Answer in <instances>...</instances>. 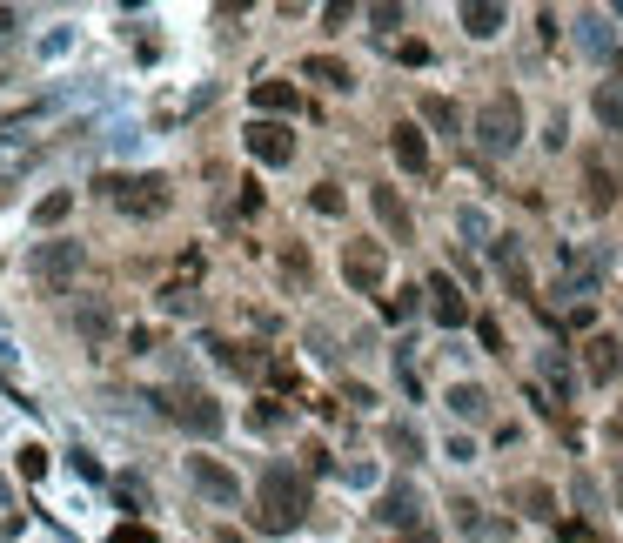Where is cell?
Masks as SVG:
<instances>
[{"instance_id": "5b68a950", "label": "cell", "mask_w": 623, "mask_h": 543, "mask_svg": "<svg viewBox=\"0 0 623 543\" xmlns=\"http://www.w3.org/2000/svg\"><path fill=\"white\" fill-rule=\"evenodd\" d=\"M161 409L175 416L181 430H195V436H222V403L208 396V389H195V383H175V389H161Z\"/></svg>"}, {"instance_id": "2e32d148", "label": "cell", "mask_w": 623, "mask_h": 543, "mask_svg": "<svg viewBox=\"0 0 623 543\" xmlns=\"http://www.w3.org/2000/svg\"><path fill=\"white\" fill-rule=\"evenodd\" d=\"M74 329H81V342L101 349V342H114V309L108 302H81V309H74Z\"/></svg>"}, {"instance_id": "e575fe53", "label": "cell", "mask_w": 623, "mask_h": 543, "mask_svg": "<svg viewBox=\"0 0 623 543\" xmlns=\"http://www.w3.org/2000/svg\"><path fill=\"white\" fill-rule=\"evenodd\" d=\"M543 369H550V383H557V389H563V396H570V389H577V383H570V369H563V362H557V356H543Z\"/></svg>"}, {"instance_id": "484cf974", "label": "cell", "mask_w": 623, "mask_h": 543, "mask_svg": "<svg viewBox=\"0 0 623 543\" xmlns=\"http://www.w3.org/2000/svg\"><path fill=\"white\" fill-rule=\"evenodd\" d=\"M161 309L188 316V309H195V289H188V282H168V289H161Z\"/></svg>"}, {"instance_id": "8d00e7d4", "label": "cell", "mask_w": 623, "mask_h": 543, "mask_svg": "<svg viewBox=\"0 0 623 543\" xmlns=\"http://www.w3.org/2000/svg\"><path fill=\"white\" fill-rule=\"evenodd\" d=\"M610 436H617V443H623V409H617V416H610Z\"/></svg>"}, {"instance_id": "8992f818", "label": "cell", "mask_w": 623, "mask_h": 543, "mask_svg": "<svg viewBox=\"0 0 623 543\" xmlns=\"http://www.w3.org/2000/svg\"><path fill=\"white\" fill-rule=\"evenodd\" d=\"M248 155L262 161V168H289L295 161V135H289V121H248Z\"/></svg>"}, {"instance_id": "30bf717a", "label": "cell", "mask_w": 623, "mask_h": 543, "mask_svg": "<svg viewBox=\"0 0 623 543\" xmlns=\"http://www.w3.org/2000/svg\"><path fill=\"white\" fill-rule=\"evenodd\" d=\"M376 517L396 523L402 537H409V530H423V497H416L409 483H396V490H382V510H376Z\"/></svg>"}, {"instance_id": "ba28073f", "label": "cell", "mask_w": 623, "mask_h": 543, "mask_svg": "<svg viewBox=\"0 0 623 543\" xmlns=\"http://www.w3.org/2000/svg\"><path fill=\"white\" fill-rule=\"evenodd\" d=\"M188 483H195L208 503H235L242 497V483H235V470H222L215 456H188Z\"/></svg>"}, {"instance_id": "603a6c76", "label": "cell", "mask_w": 623, "mask_h": 543, "mask_svg": "<svg viewBox=\"0 0 623 543\" xmlns=\"http://www.w3.org/2000/svg\"><path fill=\"white\" fill-rule=\"evenodd\" d=\"M389 450H396L402 463H416V456H423V430H416V423H389Z\"/></svg>"}, {"instance_id": "d4e9b609", "label": "cell", "mask_w": 623, "mask_h": 543, "mask_svg": "<svg viewBox=\"0 0 623 543\" xmlns=\"http://www.w3.org/2000/svg\"><path fill=\"white\" fill-rule=\"evenodd\" d=\"M597 121L623 135V88H597Z\"/></svg>"}, {"instance_id": "836d02e7", "label": "cell", "mask_w": 623, "mask_h": 543, "mask_svg": "<svg viewBox=\"0 0 623 543\" xmlns=\"http://www.w3.org/2000/svg\"><path fill=\"white\" fill-rule=\"evenodd\" d=\"M476 342H483V349H503V329H496V322L483 316V322H476Z\"/></svg>"}, {"instance_id": "83f0119b", "label": "cell", "mask_w": 623, "mask_h": 543, "mask_svg": "<svg viewBox=\"0 0 623 543\" xmlns=\"http://www.w3.org/2000/svg\"><path fill=\"white\" fill-rule=\"evenodd\" d=\"M309 202H315V215H342V188H335V181H322Z\"/></svg>"}, {"instance_id": "f1b7e54d", "label": "cell", "mask_w": 623, "mask_h": 543, "mask_svg": "<svg viewBox=\"0 0 623 543\" xmlns=\"http://www.w3.org/2000/svg\"><path fill=\"white\" fill-rule=\"evenodd\" d=\"M369 21H376V27H402V21H409V7H396V0H376V7H369Z\"/></svg>"}, {"instance_id": "cb8c5ba5", "label": "cell", "mask_w": 623, "mask_h": 543, "mask_svg": "<svg viewBox=\"0 0 623 543\" xmlns=\"http://www.w3.org/2000/svg\"><path fill=\"white\" fill-rule=\"evenodd\" d=\"M67 208H74V195H67V188H54V195H41L34 222H41V228H61V222H67Z\"/></svg>"}, {"instance_id": "8fae6325", "label": "cell", "mask_w": 623, "mask_h": 543, "mask_svg": "<svg viewBox=\"0 0 623 543\" xmlns=\"http://www.w3.org/2000/svg\"><path fill=\"white\" fill-rule=\"evenodd\" d=\"M429 316L443 322V329H463L469 322V302H463V289H456L449 275H429Z\"/></svg>"}, {"instance_id": "4dcf8cb0", "label": "cell", "mask_w": 623, "mask_h": 543, "mask_svg": "<svg viewBox=\"0 0 623 543\" xmlns=\"http://www.w3.org/2000/svg\"><path fill=\"white\" fill-rule=\"evenodd\" d=\"M108 543H161V537H155V530H148V523H121V530H114Z\"/></svg>"}, {"instance_id": "1f68e13d", "label": "cell", "mask_w": 623, "mask_h": 543, "mask_svg": "<svg viewBox=\"0 0 623 543\" xmlns=\"http://www.w3.org/2000/svg\"><path fill=\"white\" fill-rule=\"evenodd\" d=\"M282 275H295V282H309V255H302V249H289V255H282Z\"/></svg>"}, {"instance_id": "d6986e66", "label": "cell", "mask_w": 623, "mask_h": 543, "mask_svg": "<svg viewBox=\"0 0 623 543\" xmlns=\"http://www.w3.org/2000/svg\"><path fill=\"white\" fill-rule=\"evenodd\" d=\"M449 409H456L463 423H483V416H490V396H483L476 383H456V389H449Z\"/></svg>"}, {"instance_id": "52a82bcc", "label": "cell", "mask_w": 623, "mask_h": 543, "mask_svg": "<svg viewBox=\"0 0 623 543\" xmlns=\"http://www.w3.org/2000/svg\"><path fill=\"white\" fill-rule=\"evenodd\" d=\"M382 269H389L382 242H349V249H342V275H349V289H356V295H376L382 289Z\"/></svg>"}, {"instance_id": "d590c367", "label": "cell", "mask_w": 623, "mask_h": 543, "mask_svg": "<svg viewBox=\"0 0 623 543\" xmlns=\"http://www.w3.org/2000/svg\"><path fill=\"white\" fill-rule=\"evenodd\" d=\"M402 543H436V530H429V523H423V530H409V537H402Z\"/></svg>"}, {"instance_id": "ac0fdd59", "label": "cell", "mask_w": 623, "mask_h": 543, "mask_svg": "<svg viewBox=\"0 0 623 543\" xmlns=\"http://www.w3.org/2000/svg\"><path fill=\"white\" fill-rule=\"evenodd\" d=\"M503 21H510V14H503L496 0H469V7H463V34H476V41L503 34Z\"/></svg>"}, {"instance_id": "ffe728a7", "label": "cell", "mask_w": 623, "mask_h": 543, "mask_svg": "<svg viewBox=\"0 0 623 543\" xmlns=\"http://www.w3.org/2000/svg\"><path fill=\"white\" fill-rule=\"evenodd\" d=\"M423 121L436 128V135H456V128H463V114H456V101H443V94H423Z\"/></svg>"}, {"instance_id": "4316f807", "label": "cell", "mask_w": 623, "mask_h": 543, "mask_svg": "<svg viewBox=\"0 0 623 543\" xmlns=\"http://www.w3.org/2000/svg\"><path fill=\"white\" fill-rule=\"evenodd\" d=\"M21 476H27V483H41V476H47V450H41V443H27V450H21Z\"/></svg>"}, {"instance_id": "7a4b0ae2", "label": "cell", "mask_w": 623, "mask_h": 543, "mask_svg": "<svg viewBox=\"0 0 623 543\" xmlns=\"http://www.w3.org/2000/svg\"><path fill=\"white\" fill-rule=\"evenodd\" d=\"M101 188H108V202L121 208V215H134V222H155V215H168V202H175L168 175H108Z\"/></svg>"}, {"instance_id": "4fadbf2b", "label": "cell", "mask_w": 623, "mask_h": 543, "mask_svg": "<svg viewBox=\"0 0 623 543\" xmlns=\"http://www.w3.org/2000/svg\"><path fill=\"white\" fill-rule=\"evenodd\" d=\"M583 202H590V215H610V208H617V175H610L597 155L583 161Z\"/></svg>"}, {"instance_id": "7c38bea8", "label": "cell", "mask_w": 623, "mask_h": 543, "mask_svg": "<svg viewBox=\"0 0 623 543\" xmlns=\"http://www.w3.org/2000/svg\"><path fill=\"white\" fill-rule=\"evenodd\" d=\"M369 208H376V222L396 235V242H409L416 235V222H409V202H402L396 188H369Z\"/></svg>"}, {"instance_id": "d6a6232c", "label": "cell", "mask_w": 623, "mask_h": 543, "mask_svg": "<svg viewBox=\"0 0 623 543\" xmlns=\"http://www.w3.org/2000/svg\"><path fill=\"white\" fill-rule=\"evenodd\" d=\"M268 383H275V389H295V362H268Z\"/></svg>"}, {"instance_id": "e0dca14e", "label": "cell", "mask_w": 623, "mask_h": 543, "mask_svg": "<svg viewBox=\"0 0 623 543\" xmlns=\"http://www.w3.org/2000/svg\"><path fill=\"white\" fill-rule=\"evenodd\" d=\"M302 81H322V88H356V74H349V61H335V54H309L302 61Z\"/></svg>"}, {"instance_id": "74e56055", "label": "cell", "mask_w": 623, "mask_h": 543, "mask_svg": "<svg viewBox=\"0 0 623 543\" xmlns=\"http://www.w3.org/2000/svg\"><path fill=\"white\" fill-rule=\"evenodd\" d=\"M7 27H14V7H0V34H7Z\"/></svg>"}, {"instance_id": "7402d4cb", "label": "cell", "mask_w": 623, "mask_h": 543, "mask_svg": "<svg viewBox=\"0 0 623 543\" xmlns=\"http://www.w3.org/2000/svg\"><path fill=\"white\" fill-rule=\"evenodd\" d=\"M496 269H503V282H510L516 295H530V269H523V255H516L510 242H496Z\"/></svg>"}, {"instance_id": "f35d334b", "label": "cell", "mask_w": 623, "mask_h": 543, "mask_svg": "<svg viewBox=\"0 0 623 543\" xmlns=\"http://www.w3.org/2000/svg\"><path fill=\"white\" fill-rule=\"evenodd\" d=\"M617 81H623V54H617Z\"/></svg>"}, {"instance_id": "3957f363", "label": "cell", "mask_w": 623, "mask_h": 543, "mask_svg": "<svg viewBox=\"0 0 623 543\" xmlns=\"http://www.w3.org/2000/svg\"><path fill=\"white\" fill-rule=\"evenodd\" d=\"M81 269H88V249H81V242H34V255H27V275H34L41 295H67Z\"/></svg>"}, {"instance_id": "9a60e30c", "label": "cell", "mask_w": 623, "mask_h": 543, "mask_svg": "<svg viewBox=\"0 0 623 543\" xmlns=\"http://www.w3.org/2000/svg\"><path fill=\"white\" fill-rule=\"evenodd\" d=\"M255 108H262V121H275V114L302 108V94H295V81H255Z\"/></svg>"}, {"instance_id": "277c9868", "label": "cell", "mask_w": 623, "mask_h": 543, "mask_svg": "<svg viewBox=\"0 0 623 543\" xmlns=\"http://www.w3.org/2000/svg\"><path fill=\"white\" fill-rule=\"evenodd\" d=\"M516 141H523V101L516 94H490L476 108V148L483 155H510Z\"/></svg>"}, {"instance_id": "f546056e", "label": "cell", "mask_w": 623, "mask_h": 543, "mask_svg": "<svg viewBox=\"0 0 623 543\" xmlns=\"http://www.w3.org/2000/svg\"><path fill=\"white\" fill-rule=\"evenodd\" d=\"M382 316H389V322L416 316V289H409V295H382Z\"/></svg>"}, {"instance_id": "6da1fadb", "label": "cell", "mask_w": 623, "mask_h": 543, "mask_svg": "<svg viewBox=\"0 0 623 543\" xmlns=\"http://www.w3.org/2000/svg\"><path fill=\"white\" fill-rule=\"evenodd\" d=\"M302 517H309V483H302V470L268 463V470H262V490H255V530L289 537V530H302Z\"/></svg>"}, {"instance_id": "5bb4252c", "label": "cell", "mask_w": 623, "mask_h": 543, "mask_svg": "<svg viewBox=\"0 0 623 543\" xmlns=\"http://www.w3.org/2000/svg\"><path fill=\"white\" fill-rule=\"evenodd\" d=\"M389 155H396V168H409V175H423V168H429V141L416 135L409 121H402L396 135H389Z\"/></svg>"}, {"instance_id": "44dd1931", "label": "cell", "mask_w": 623, "mask_h": 543, "mask_svg": "<svg viewBox=\"0 0 623 543\" xmlns=\"http://www.w3.org/2000/svg\"><path fill=\"white\" fill-rule=\"evenodd\" d=\"M516 503H523V517H557V490L550 483H523Z\"/></svg>"}, {"instance_id": "9c48e42d", "label": "cell", "mask_w": 623, "mask_h": 543, "mask_svg": "<svg viewBox=\"0 0 623 543\" xmlns=\"http://www.w3.org/2000/svg\"><path fill=\"white\" fill-rule=\"evenodd\" d=\"M583 376H590V383H617L623 376V342L617 336H590L583 342Z\"/></svg>"}]
</instances>
